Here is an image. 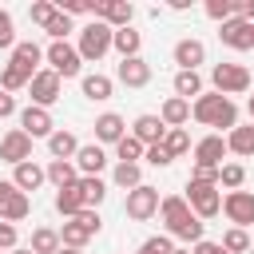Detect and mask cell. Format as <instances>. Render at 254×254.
<instances>
[{
  "mask_svg": "<svg viewBox=\"0 0 254 254\" xmlns=\"http://www.w3.org/2000/svg\"><path fill=\"white\" fill-rule=\"evenodd\" d=\"M56 8H60L64 16H83V12H91V16H95V4H91V0H60Z\"/></svg>",
  "mask_w": 254,
  "mask_h": 254,
  "instance_id": "bcb514c9",
  "label": "cell"
},
{
  "mask_svg": "<svg viewBox=\"0 0 254 254\" xmlns=\"http://www.w3.org/2000/svg\"><path fill=\"white\" fill-rule=\"evenodd\" d=\"M40 60H44V48H40V44H32V40H20V44L12 48V60H8V64H12V67H20V71L32 79V75L40 71Z\"/></svg>",
  "mask_w": 254,
  "mask_h": 254,
  "instance_id": "5bb4252c",
  "label": "cell"
},
{
  "mask_svg": "<svg viewBox=\"0 0 254 254\" xmlns=\"http://www.w3.org/2000/svg\"><path fill=\"white\" fill-rule=\"evenodd\" d=\"M28 83H32V79H28L20 67L4 64V71H0V91H8V95H12V91H20V87H28Z\"/></svg>",
  "mask_w": 254,
  "mask_h": 254,
  "instance_id": "f35d334b",
  "label": "cell"
},
{
  "mask_svg": "<svg viewBox=\"0 0 254 254\" xmlns=\"http://www.w3.org/2000/svg\"><path fill=\"white\" fill-rule=\"evenodd\" d=\"M60 254H83V250H71V246H60Z\"/></svg>",
  "mask_w": 254,
  "mask_h": 254,
  "instance_id": "9f6ffc18",
  "label": "cell"
},
{
  "mask_svg": "<svg viewBox=\"0 0 254 254\" xmlns=\"http://www.w3.org/2000/svg\"><path fill=\"white\" fill-rule=\"evenodd\" d=\"M159 214H163V222H167L171 234H179V226H183L187 218H194V210H190V202H187L183 194H167L163 206H159Z\"/></svg>",
  "mask_w": 254,
  "mask_h": 254,
  "instance_id": "2e32d148",
  "label": "cell"
},
{
  "mask_svg": "<svg viewBox=\"0 0 254 254\" xmlns=\"http://www.w3.org/2000/svg\"><path fill=\"white\" fill-rule=\"evenodd\" d=\"M206 16L218 20V24H226L234 16V0H206Z\"/></svg>",
  "mask_w": 254,
  "mask_h": 254,
  "instance_id": "60d3db41",
  "label": "cell"
},
{
  "mask_svg": "<svg viewBox=\"0 0 254 254\" xmlns=\"http://www.w3.org/2000/svg\"><path fill=\"white\" fill-rule=\"evenodd\" d=\"M226 151H234V155H242V159H254V123H250V127H234V131L226 135Z\"/></svg>",
  "mask_w": 254,
  "mask_h": 254,
  "instance_id": "d4e9b609",
  "label": "cell"
},
{
  "mask_svg": "<svg viewBox=\"0 0 254 254\" xmlns=\"http://www.w3.org/2000/svg\"><path fill=\"white\" fill-rule=\"evenodd\" d=\"M139 254H175V246H171L167 234H155V238H147V242L139 246Z\"/></svg>",
  "mask_w": 254,
  "mask_h": 254,
  "instance_id": "f6af8a7d",
  "label": "cell"
},
{
  "mask_svg": "<svg viewBox=\"0 0 254 254\" xmlns=\"http://www.w3.org/2000/svg\"><path fill=\"white\" fill-rule=\"evenodd\" d=\"M44 32L52 36V44H60V40H64V36L71 32V16H64V12H56V20H52V24L44 28Z\"/></svg>",
  "mask_w": 254,
  "mask_h": 254,
  "instance_id": "7bdbcfd3",
  "label": "cell"
},
{
  "mask_svg": "<svg viewBox=\"0 0 254 254\" xmlns=\"http://www.w3.org/2000/svg\"><path fill=\"white\" fill-rule=\"evenodd\" d=\"M210 83H214V91L218 95H242V91H250V71L242 67V64H214L210 67Z\"/></svg>",
  "mask_w": 254,
  "mask_h": 254,
  "instance_id": "3957f363",
  "label": "cell"
},
{
  "mask_svg": "<svg viewBox=\"0 0 254 254\" xmlns=\"http://www.w3.org/2000/svg\"><path fill=\"white\" fill-rule=\"evenodd\" d=\"M190 254H222V246H218V242H206V238H202V242H194V246H190Z\"/></svg>",
  "mask_w": 254,
  "mask_h": 254,
  "instance_id": "f5cc1de1",
  "label": "cell"
},
{
  "mask_svg": "<svg viewBox=\"0 0 254 254\" xmlns=\"http://www.w3.org/2000/svg\"><path fill=\"white\" fill-rule=\"evenodd\" d=\"M131 16H135V8H131V0H99L95 4V20H103L107 28H131Z\"/></svg>",
  "mask_w": 254,
  "mask_h": 254,
  "instance_id": "8fae6325",
  "label": "cell"
},
{
  "mask_svg": "<svg viewBox=\"0 0 254 254\" xmlns=\"http://www.w3.org/2000/svg\"><path fill=\"white\" fill-rule=\"evenodd\" d=\"M190 115H194L198 123H206V127H226V135L238 127V107H234V99H226V95H218V91L198 95V99L190 103Z\"/></svg>",
  "mask_w": 254,
  "mask_h": 254,
  "instance_id": "6da1fadb",
  "label": "cell"
},
{
  "mask_svg": "<svg viewBox=\"0 0 254 254\" xmlns=\"http://www.w3.org/2000/svg\"><path fill=\"white\" fill-rule=\"evenodd\" d=\"M131 135H135L143 147H155V143L167 139V123H163L159 115H139V119L131 123Z\"/></svg>",
  "mask_w": 254,
  "mask_h": 254,
  "instance_id": "ac0fdd59",
  "label": "cell"
},
{
  "mask_svg": "<svg viewBox=\"0 0 254 254\" xmlns=\"http://www.w3.org/2000/svg\"><path fill=\"white\" fill-rule=\"evenodd\" d=\"M218 40H222L226 48H234V52H250V48H254V24L230 16L226 24H218Z\"/></svg>",
  "mask_w": 254,
  "mask_h": 254,
  "instance_id": "9c48e42d",
  "label": "cell"
},
{
  "mask_svg": "<svg viewBox=\"0 0 254 254\" xmlns=\"http://www.w3.org/2000/svg\"><path fill=\"white\" fill-rule=\"evenodd\" d=\"M20 40H16V24H12V12H4L0 8V48H16Z\"/></svg>",
  "mask_w": 254,
  "mask_h": 254,
  "instance_id": "b9f144b4",
  "label": "cell"
},
{
  "mask_svg": "<svg viewBox=\"0 0 254 254\" xmlns=\"http://www.w3.org/2000/svg\"><path fill=\"white\" fill-rule=\"evenodd\" d=\"M28 91H32V103H36V107H52V103L60 99V91H64V83H60V75H56L52 67H40V71L32 75V83H28Z\"/></svg>",
  "mask_w": 254,
  "mask_h": 254,
  "instance_id": "52a82bcc",
  "label": "cell"
},
{
  "mask_svg": "<svg viewBox=\"0 0 254 254\" xmlns=\"http://www.w3.org/2000/svg\"><path fill=\"white\" fill-rule=\"evenodd\" d=\"M16 242H20V234H16V226L12 222H0V250H16Z\"/></svg>",
  "mask_w": 254,
  "mask_h": 254,
  "instance_id": "681fc988",
  "label": "cell"
},
{
  "mask_svg": "<svg viewBox=\"0 0 254 254\" xmlns=\"http://www.w3.org/2000/svg\"><path fill=\"white\" fill-rule=\"evenodd\" d=\"M242 183H246V167H242V163H222V167H218V187L238 190Z\"/></svg>",
  "mask_w": 254,
  "mask_h": 254,
  "instance_id": "d590c367",
  "label": "cell"
},
{
  "mask_svg": "<svg viewBox=\"0 0 254 254\" xmlns=\"http://www.w3.org/2000/svg\"><path fill=\"white\" fill-rule=\"evenodd\" d=\"M111 40H115V28H107L103 20H91L79 28V56L83 60H103L111 52Z\"/></svg>",
  "mask_w": 254,
  "mask_h": 254,
  "instance_id": "7a4b0ae2",
  "label": "cell"
},
{
  "mask_svg": "<svg viewBox=\"0 0 254 254\" xmlns=\"http://www.w3.org/2000/svg\"><path fill=\"white\" fill-rule=\"evenodd\" d=\"M187 202H190V210H194L198 218L222 214V194H218V187H210V183H187Z\"/></svg>",
  "mask_w": 254,
  "mask_h": 254,
  "instance_id": "8992f818",
  "label": "cell"
},
{
  "mask_svg": "<svg viewBox=\"0 0 254 254\" xmlns=\"http://www.w3.org/2000/svg\"><path fill=\"white\" fill-rule=\"evenodd\" d=\"M75 167H79V175H99V171L107 167V151H103L99 143H87V147H79Z\"/></svg>",
  "mask_w": 254,
  "mask_h": 254,
  "instance_id": "7402d4cb",
  "label": "cell"
},
{
  "mask_svg": "<svg viewBox=\"0 0 254 254\" xmlns=\"http://www.w3.org/2000/svg\"><path fill=\"white\" fill-rule=\"evenodd\" d=\"M44 60H48V67H52L60 79H67V75H79V67H83V56H79V48H71L67 40H60V44H48Z\"/></svg>",
  "mask_w": 254,
  "mask_h": 254,
  "instance_id": "277c9868",
  "label": "cell"
},
{
  "mask_svg": "<svg viewBox=\"0 0 254 254\" xmlns=\"http://www.w3.org/2000/svg\"><path fill=\"white\" fill-rule=\"evenodd\" d=\"M111 48H115L123 60H135V56H139V48H143V36H139L135 28H119V32H115V40H111Z\"/></svg>",
  "mask_w": 254,
  "mask_h": 254,
  "instance_id": "484cf974",
  "label": "cell"
},
{
  "mask_svg": "<svg viewBox=\"0 0 254 254\" xmlns=\"http://www.w3.org/2000/svg\"><path fill=\"white\" fill-rule=\"evenodd\" d=\"M163 147L171 151V159L187 155V151H190V135H187V127H171V131H167V139H163Z\"/></svg>",
  "mask_w": 254,
  "mask_h": 254,
  "instance_id": "74e56055",
  "label": "cell"
},
{
  "mask_svg": "<svg viewBox=\"0 0 254 254\" xmlns=\"http://www.w3.org/2000/svg\"><path fill=\"white\" fill-rule=\"evenodd\" d=\"M222 214H226L234 226L246 230V226L254 222V194H250V190H230V194L222 198Z\"/></svg>",
  "mask_w": 254,
  "mask_h": 254,
  "instance_id": "30bf717a",
  "label": "cell"
},
{
  "mask_svg": "<svg viewBox=\"0 0 254 254\" xmlns=\"http://www.w3.org/2000/svg\"><path fill=\"white\" fill-rule=\"evenodd\" d=\"M44 179H48V171H44L36 159H28V163L12 167V183H16V190H24V194L40 190V187H44Z\"/></svg>",
  "mask_w": 254,
  "mask_h": 254,
  "instance_id": "d6986e66",
  "label": "cell"
},
{
  "mask_svg": "<svg viewBox=\"0 0 254 254\" xmlns=\"http://www.w3.org/2000/svg\"><path fill=\"white\" fill-rule=\"evenodd\" d=\"M75 187H79V194H83V206H91V210L107 198V183H103L99 175H79V183H75Z\"/></svg>",
  "mask_w": 254,
  "mask_h": 254,
  "instance_id": "cb8c5ba5",
  "label": "cell"
},
{
  "mask_svg": "<svg viewBox=\"0 0 254 254\" xmlns=\"http://www.w3.org/2000/svg\"><path fill=\"white\" fill-rule=\"evenodd\" d=\"M175 254H190V250H175Z\"/></svg>",
  "mask_w": 254,
  "mask_h": 254,
  "instance_id": "680465c9",
  "label": "cell"
},
{
  "mask_svg": "<svg viewBox=\"0 0 254 254\" xmlns=\"http://www.w3.org/2000/svg\"><path fill=\"white\" fill-rule=\"evenodd\" d=\"M48 151H52V159H75L79 155V139L71 131H56L48 139Z\"/></svg>",
  "mask_w": 254,
  "mask_h": 254,
  "instance_id": "83f0119b",
  "label": "cell"
},
{
  "mask_svg": "<svg viewBox=\"0 0 254 254\" xmlns=\"http://www.w3.org/2000/svg\"><path fill=\"white\" fill-rule=\"evenodd\" d=\"M190 183H210V187H218V167H198V163H194Z\"/></svg>",
  "mask_w": 254,
  "mask_h": 254,
  "instance_id": "c3c4849f",
  "label": "cell"
},
{
  "mask_svg": "<svg viewBox=\"0 0 254 254\" xmlns=\"http://www.w3.org/2000/svg\"><path fill=\"white\" fill-rule=\"evenodd\" d=\"M87 238H91V234H87L75 218H67V222H64V230H60V242H64V246H71V250H83V246H87Z\"/></svg>",
  "mask_w": 254,
  "mask_h": 254,
  "instance_id": "8d00e7d4",
  "label": "cell"
},
{
  "mask_svg": "<svg viewBox=\"0 0 254 254\" xmlns=\"http://www.w3.org/2000/svg\"><path fill=\"white\" fill-rule=\"evenodd\" d=\"M175 95L190 103V95L198 99L202 95V75L198 71H175Z\"/></svg>",
  "mask_w": 254,
  "mask_h": 254,
  "instance_id": "f546056e",
  "label": "cell"
},
{
  "mask_svg": "<svg viewBox=\"0 0 254 254\" xmlns=\"http://www.w3.org/2000/svg\"><path fill=\"white\" fill-rule=\"evenodd\" d=\"M75 222H79V226H83V230H87L91 238H95V234H99V226H103V218H99V210H91V206H83V210L75 214Z\"/></svg>",
  "mask_w": 254,
  "mask_h": 254,
  "instance_id": "ee69618b",
  "label": "cell"
},
{
  "mask_svg": "<svg viewBox=\"0 0 254 254\" xmlns=\"http://www.w3.org/2000/svg\"><path fill=\"white\" fill-rule=\"evenodd\" d=\"M250 242H254V238H250L242 226H230V230L222 234V242H218V246H222L226 254H250Z\"/></svg>",
  "mask_w": 254,
  "mask_h": 254,
  "instance_id": "836d02e7",
  "label": "cell"
},
{
  "mask_svg": "<svg viewBox=\"0 0 254 254\" xmlns=\"http://www.w3.org/2000/svg\"><path fill=\"white\" fill-rule=\"evenodd\" d=\"M8 115H16V95L0 91V119H8Z\"/></svg>",
  "mask_w": 254,
  "mask_h": 254,
  "instance_id": "816d5d0a",
  "label": "cell"
},
{
  "mask_svg": "<svg viewBox=\"0 0 254 254\" xmlns=\"http://www.w3.org/2000/svg\"><path fill=\"white\" fill-rule=\"evenodd\" d=\"M119 83L123 87H147L151 83V64L143 60V56H135V60H119Z\"/></svg>",
  "mask_w": 254,
  "mask_h": 254,
  "instance_id": "e0dca14e",
  "label": "cell"
},
{
  "mask_svg": "<svg viewBox=\"0 0 254 254\" xmlns=\"http://www.w3.org/2000/svg\"><path fill=\"white\" fill-rule=\"evenodd\" d=\"M234 16L246 20V24H254V0H234Z\"/></svg>",
  "mask_w": 254,
  "mask_h": 254,
  "instance_id": "f907efd6",
  "label": "cell"
},
{
  "mask_svg": "<svg viewBox=\"0 0 254 254\" xmlns=\"http://www.w3.org/2000/svg\"><path fill=\"white\" fill-rule=\"evenodd\" d=\"M44 171H48V183H56V190H64V187H75V183H79V167H75L71 159H52Z\"/></svg>",
  "mask_w": 254,
  "mask_h": 254,
  "instance_id": "44dd1931",
  "label": "cell"
},
{
  "mask_svg": "<svg viewBox=\"0 0 254 254\" xmlns=\"http://www.w3.org/2000/svg\"><path fill=\"white\" fill-rule=\"evenodd\" d=\"M246 111H250V123H254V95H250V103H246Z\"/></svg>",
  "mask_w": 254,
  "mask_h": 254,
  "instance_id": "6f0895ef",
  "label": "cell"
},
{
  "mask_svg": "<svg viewBox=\"0 0 254 254\" xmlns=\"http://www.w3.org/2000/svg\"><path fill=\"white\" fill-rule=\"evenodd\" d=\"M20 131H24L28 139H52V135H56L52 111H48V107H36V103H28V107L20 111Z\"/></svg>",
  "mask_w": 254,
  "mask_h": 254,
  "instance_id": "ba28073f",
  "label": "cell"
},
{
  "mask_svg": "<svg viewBox=\"0 0 254 254\" xmlns=\"http://www.w3.org/2000/svg\"><path fill=\"white\" fill-rule=\"evenodd\" d=\"M56 12H60V8H56L52 0H36V4L28 8V16H32V24H40V28H48V24L56 20Z\"/></svg>",
  "mask_w": 254,
  "mask_h": 254,
  "instance_id": "ab89813d",
  "label": "cell"
},
{
  "mask_svg": "<svg viewBox=\"0 0 254 254\" xmlns=\"http://www.w3.org/2000/svg\"><path fill=\"white\" fill-rule=\"evenodd\" d=\"M250 254H254V242H250Z\"/></svg>",
  "mask_w": 254,
  "mask_h": 254,
  "instance_id": "91938a15",
  "label": "cell"
},
{
  "mask_svg": "<svg viewBox=\"0 0 254 254\" xmlns=\"http://www.w3.org/2000/svg\"><path fill=\"white\" fill-rule=\"evenodd\" d=\"M56 210H60L64 218H75V214L83 210V194H79V187H64V190L56 194Z\"/></svg>",
  "mask_w": 254,
  "mask_h": 254,
  "instance_id": "d6a6232c",
  "label": "cell"
},
{
  "mask_svg": "<svg viewBox=\"0 0 254 254\" xmlns=\"http://www.w3.org/2000/svg\"><path fill=\"white\" fill-rule=\"evenodd\" d=\"M159 206H163V198H159V190L155 187H135V190H127V202H123V210H127V218H135V222H147V218H155L159 214Z\"/></svg>",
  "mask_w": 254,
  "mask_h": 254,
  "instance_id": "5b68a950",
  "label": "cell"
},
{
  "mask_svg": "<svg viewBox=\"0 0 254 254\" xmlns=\"http://www.w3.org/2000/svg\"><path fill=\"white\" fill-rule=\"evenodd\" d=\"M222 159H226V139L222 135H202L194 143V163L198 167H222Z\"/></svg>",
  "mask_w": 254,
  "mask_h": 254,
  "instance_id": "9a60e30c",
  "label": "cell"
},
{
  "mask_svg": "<svg viewBox=\"0 0 254 254\" xmlns=\"http://www.w3.org/2000/svg\"><path fill=\"white\" fill-rule=\"evenodd\" d=\"M12 194H16V183H12V179H0V210L8 206V198H12Z\"/></svg>",
  "mask_w": 254,
  "mask_h": 254,
  "instance_id": "db71d44e",
  "label": "cell"
},
{
  "mask_svg": "<svg viewBox=\"0 0 254 254\" xmlns=\"http://www.w3.org/2000/svg\"><path fill=\"white\" fill-rule=\"evenodd\" d=\"M171 56H175L179 71H198V64H206V44L187 36V40H179V44H175V52H171Z\"/></svg>",
  "mask_w": 254,
  "mask_h": 254,
  "instance_id": "4fadbf2b",
  "label": "cell"
},
{
  "mask_svg": "<svg viewBox=\"0 0 254 254\" xmlns=\"http://www.w3.org/2000/svg\"><path fill=\"white\" fill-rule=\"evenodd\" d=\"M111 183H115V187H123V190H135V187H143V171H139V163H115V171H111Z\"/></svg>",
  "mask_w": 254,
  "mask_h": 254,
  "instance_id": "4dcf8cb0",
  "label": "cell"
},
{
  "mask_svg": "<svg viewBox=\"0 0 254 254\" xmlns=\"http://www.w3.org/2000/svg\"><path fill=\"white\" fill-rule=\"evenodd\" d=\"M143 155H147V147H143L135 135H123V139L115 143V159H119V163H139Z\"/></svg>",
  "mask_w": 254,
  "mask_h": 254,
  "instance_id": "e575fe53",
  "label": "cell"
},
{
  "mask_svg": "<svg viewBox=\"0 0 254 254\" xmlns=\"http://www.w3.org/2000/svg\"><path fill=\"white\" fill-rule=\"evenodd\" d=\"M12 254H36V250H32V246H16Z\"/></svg>",
  "mask_w": 254,
  "mask_h": 254,
  "instance_id": "11a10c76",
  "label": "cell"
},
{
  "mask_svg": "<svg viewBox=\"0 0 254 254\" xmlns=\"http://www.w3.org/2000/svg\"><path fill=\"white\" fill-rule=\"evenodd\" d=\"M123 135H127V123H123V115H115V111H103V115L95 119V143H99V147H103V143H111V147H115Z\"/></svg>",
  "mask_w": 254,
  "mask_h": 254,
  "instance_id": "ffe728a7",
  "label": "cell"
},
{
  "mask_svg": "<svg viewBox=\"0 0 254 254\" xmlns=\"http://www.w3.org/2000/svg\"><path fill=\"white\" fill-rule=\"evenodd\" d=\"M0 159L4 163H12V167H20V163H28L32 159V139L16 127V131H8L4 139H0Z\"/></svg>",
  "mask_w": 254,
  "mask_h": 254,
  "instance_id": "7c38bea8",
  "label": "cell"
},
{
  "mask_svg": "<svg viewBox=\"0 0 254 254\" xmlns=\"http://www.w3.org/2000/svg\"><path fill=\"white\" fill-rule=\"evenodd\" d=\"M143 159H147L151 167H171V163H175V159H171V151H167L163 143H155V147H147V155H143Z\"/></svg>",
  "mask_w": 254,
  "mask_h": 254,
  "instance_id": "7dc6e473",
  "label": "cell"
},
{
  "mask_svg": "<svg viewBox=\"0 0 254 254\" xmlns=\"http://www.w3.org/2000/svg\"><path fill=\"white\" fill-rule=\"evenodd\" d=\"M159 119L167 123V131H171V127H183V123L190 119V103H187V99H179V95H171V99H163Z\"/></svg>",
  "mask_w": 254,
  "mask_h": 254,
  "instance_id": "603a6c76",
  "label": "cell"
},
{
  "mask_svg": "<svg viewBox=\"0 0 254 254\" xmlns=\"http://www.w3.org/2000/svg\"><path fill=\"white\" fill-rule=\"evenodd\" d=\"M79 87H83V95H87L91 103H103V99H111V87H115V83H111L107 75H99V71H95V75H83V79H79Z\"/></svg>",
  "mask_w": 254,
  "mask_h": 254,
  "instance_id": "4316f807",
  "label": "cell"
},
{
  "mask_svg": "<svg viewBox=\"0 0 254 254\" xmlns=\"http://www.w3.org/2000/svg\"><path fill=\"white\" fill-rule=\"evenodd\" d=\"M28 210H32V198H28L24 190H16V194L8 198V206L0 210V222H12V226H16V222L28 218Z\"/></svg>",
  "mask_w": 254,
  "mask_h": 254,
  "instance_id": "1f68e13d",
  "label": "cell"
},
{
  "mask_svg": "<svg viewBox=\"0 0 254 254\" xmlns=\"http://www.w3.org/2000/svg\"><path fill=\"white\" fill-rule=\"evenodd\" d=\"M36 254H60V230H52V226H36L32 230V242H28Z\"/></svg>",
  "mask_w": 254,
  "mask_h": 254,
  "instance_id": "f1b7e54d",
  "label": "cell"
},
{
  "mask_svg": "<svg viewBox=\"0 0 254 254\" xmlns=\"http://www.w3.org/2000/svg\"><path fill=\"white\" fill-rule=\"evenodd\" d=\"M222 254H226V250H222Z\"/></svg>",
  "mask_w": 254,
  "mask_h": 254,
  "instance_id": "94428289",
  "label": "cell"
}]
</instances>
